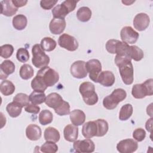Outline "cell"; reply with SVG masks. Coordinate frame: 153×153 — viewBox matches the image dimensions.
Masks as SVG:
<instances>
[{"mask_svg": "<svg viewBox=\"0 0 153 153\" xmlns=\"http://www.w3.org/2000/svg\"><path fill=\"white\" fill-rule=\"evenodd\" d=\"M137 148V142L132 139L122 140L117 145V149L121 153H132L135 152Z\"/></svg>", "mask_w": 153, "mask_h": 153, "instance_id": "13", "label": "cell"}, {"mask_svg": "<svg viewBox=\"0 0 153 153\" xmlns=\"http://www.w3.org/2000/svg\"><path fill=\"white\" fill-rule=\"evenodd\" d=\"M145 127L146 129L149 132H152V118L151 117L149 118L145 124Z\"/></svg>", "mask_w": 153, "mask_h": 153, "instance_id": "46", "label": "cell"}, {"mask_svg": "<svg viewBox=\"0 0 153 153\" xmlns=\"http://www.w3.org/2000/svg\"><path fill=\"white\" fill-rule=\"evenodd\" d=\"M82 134L86 139H90L94 136H97V126L96 121H90L83 124Z\"/></svg>", "mask_w": 153, "mask_h": 153, "instance_id": "16", "label": "cell"}, {"mask_svg": "<svg viewBox=\"0 0 153 153\" xmlns=\"http://www.w3.org/2000/svg\"><path fill=\"white\" fill-rule=\"evenodd\" d=\"M59 45L70 51H74L78 48V42L76 38L69 34L63 33L58 39Z\"/></svg>", "mask_w": 153, "mask_h": 153, "instance_id": "8", "label": "cell"}, {"mask_svg": "<svg viewBox=\"0 0 153 153\" xmlns=\"http://www.w3.org/2000/svg\"><path fill=\"white\" fill-rule=\"evenodd\" d=\"M126 91L123 88L115 89L112 93L106 96L103 100V105L107 109H115L118 103L126 99Z\"/></svg>", "mask_w": 153, "mask_h": 153, "instance_id": "3", "label": "cell"}, {"mask_svg": "<svg viewBox=\"0 0 153 153\" xmlns=\"http://www.w3.org/2000/svg\"><path fill=\"white\" fill-rule=\"evenodd\" d=\"M15 86L14 84L9 80H3L0 85V91L4 96H10L15 91Z\"/></svg>", "mask_w": 153, "mask_h": 153, "instance_id": "28", "label": "cell"}, {"mask_svg": "<svg viewBox=\"0 0 153 153\" xmlns=\"http://www.w3.org/2000/svg\"><path fill=\"white\" fill-rule=\"evenodd\" d=\"M36 75L41 78L47 87L54 85L59 79V75L57 72L47 66L39 70Z\"/></svg>", "mask_w": 153, "mask_h": 153, "instance_id": "7", "label": "cell"}, {"mask_svg": "<svg viewBox=\"0 0 153 153\" xmlns=\"http://www.w3.org/2000/svg\"><path fill=\"white\" fill-rule=\"evenodd\" d=\"M70 120L72 124L79 126L84 124L85 120V113L79 109H74L70 112Z\"/></svg>", "mask_w": 153, "mask_h": 153, "instance_id": "23", "label": "cell"}, {"mask_svg": "<svg viewBox=\"0 0 153 153\" xmlns=\"http://www.w3.org/2000/svg\"><path fill=\"white\" fill-rule=\"evenodd\" d=\"M30 102L34 105H39L45 102L46 99L45 94L42 91H33L29 95Z\"/></svg>", "mask_w": 153, "mask_h": 153, "instance_id": "31", "label": "cell"}, {"mask_svg": "<svg viewBox=\"0 0 153 153\" xmlns=\"http://www.w3.org/2000/svg\"><path fill=\"white\" fill-rule=\"evenodd\" d=\"M57 2V0H42L40 1V5L43 9L48 10L52 8L54 6V5L56 4Z\"/></svg>", "mask_w": 153, "mask_h": 153, "instance_id": "43", "label": "cell"}, {"mask_svg": "<svg viewBox=\"0 0 153 153\" xmlns=\"http://www.w3.org/2000/svg\"><path fill=\"white\" fill-rule=\"evenodd\" d=\"M41 151L44 153H55L58 150V146L55 142L46 141L40 148Z\"/></svg>", "mask_w": 153, "mask_h": 153, "instance_id": "37", "label": "cell"}, {"mask_svg": "<svg viewBox=\"0 0 153 153\" xmlns=\"http://www.w3.org/2000/svg\"><path fill=\"white\" fill-rule=\"evenodd\" d=\"M14 51V47L11 44H4L1 47V56L2 58L10 57Z\"/></svg>", "mask_w": 153, "mask_h": 153, "instance_id": "41", "label": "cell"}, {"mask_svg": "<svg viewBox=\"0 0 153 153\" xmlns=\"http://www.w3.org/2000/svg\"><path fill=\"white\" fill-rule=\"evenodd\" d=\"M25 110L27 112L37 114L40 111V107L37 106L36 105L29 103L25 107Z\"/></svg>", "mask_w": 153, "mask_h": 153, "instance_id": "44", "label": "cell"}, {"mask_svg": "<svg viewBox=\"0 0 153 153\" xmlns=\"http://www.w3.org/2000/svg\"><path fill=\"white\" fill-rule=\"evenodd\" d=\"M55 112L60 115L63 116L70 114V105L68 102L63 100V103L59 106L57 108L54 109Z\"/></svg>", "mask_w": 153, "mask_h": 153, "instance_id": "39", "label": "cell"}, {"mask_svg": "<svg viewBox=\"0 0 153 153\" xmlns=\"http://www.w3.org/2000/svg\"><path fill=\"white\" fill-rule=\"evenodd\" d=\"M71 75L75 78H84L87 75L85 62L82 60H77L74 62L70 68Z\"/></svg>", "mask_w": 153, "mask_h": 153, "instance_id": "12", "label": "cell"}, {"mask_svg": "<svg viewBox=\"0 0 153 153\" xmlns=\"http://www.w3.org/2000/svg\"><path fill=\"white\" fill-rule=\"evenodd\" d=\"M150 19L148 14L143 13H138L135 16L133 19L134 27L139 30H145L149 26Z\"/></svg>", "mask_w": 153, "mask_h": 153, "instance_id": "14", "label": "cell"}, {"mask_svg": "<svg viewBox=\"0 0 153 153\" xmlns=\"http://www.w3.org/2000/svg\"><path fill=\"white\" fill-rule=\"evenodd\" d=\"M63 135L66 140L71 142L75 141L78 136V127L72 124L66 126L63 130Z\"/></svg>", "mask_w": 153, "mask_h": 153, "instance_id": "20", "label": "cell"}, {"mask_svg": "<svg viewBox=\"0 0 153 153\" xmlns=\"http://www.w3.org/2000/svg\"><path fill=\"white\" fill-rule=\"evenodd\" d=\"M39 122L43 126L50 124L53 120V115L51 111L47 109L42 110L39 115Z\"/></svg>", "mask_w": 153, "mask_h": 153, "instance_id": "34", "label": "cell"}, {"mask_svg": "<svg viewBox=\"0 0 153 153\" xmlns=\"http://www.w3.org/2000/svg\"><path fill=\"white\" fill-rule=\"evenodd\" d=\"M115 76L114 74L109 71H102L97 79V82L105 87H111L115 82Z\"/></svg>", "mask_w": 153, "mask_h": 153, "instance_id": "18", "label": "cell"}, {"mask_svg": "<svg viewBox=\"0 0 153 153\" xmlns=\"http://www.w3.org/2000/svg\"><path fill=\"white\" fill-rule=\"evenodd\" d=\"M146 137V132L142 128H137L133 132V137L137 142H142Z\"/></svg>", "mask_w": 153, "mask_h": 153, "instance_id": "42", "label": "cell"}, {"mask_svg": "<svg viewBox=\"0 0 153 153\" xmlns=\"http://www.w3.org/2000/svg\"><path fill=\"white\" fill-rule=\"evenodd\" d=\"M27 18L23 14H18L15 16L12 20L13 27L14 29L18 30H22L24 29L27 26Z\"/></svg>", "mask_w": 153, "mask_h": 153, "instance_id": "25", "label": "cell"}, {"mask_svg": "<svg viewBox=\"0 0 153 153\" xmlns=\"http://www.w3.org/2000/svg\"><path fill=\"white\" fill-rule=\"evenodd\" d=\"M32 53L33 56L32 62L36 68L41 69L49 64L50 57L44 53L41 45L35 44L32 47Z\"/></svg>", "mask_w": 153, "mask_h": 153, "instance_id": "4", "label": "cell"}, {"mask_svg": "<svg viewBox=\"0 0 153 153\" xmlns=\"http://www.w3.org/2000/svg\"><path fill=\"white\" fill-rule=\"evenodd\" d=\"M33 74L34 70L30 65L28 64H24L20 67L19 75L23 79H29L33 76Z\"/></svg>", "mask_w": 153, "mask_h": 153, "instance_id": "32", "label": "cell"}, {"mask_svg": "<svg viewBox=\"0 0 153 153\" xmlns=\"http://www.w3.org/2000/svg\"><path fill=\"white\" fill-rule=\"evenodd\" d=\"M131 59L127 56L116 55L115 63L118 66L120 74L123 82L126 85H130L134 79V71Z\"/></svg>", "mask_w": 153, "mask_h": 153, "instance_id": "1", "label": "cell"}, {"mask_svg": "<svg viewBox=\"0 0 153 153\" xmlns=\"http://www.w3.org/2000/svg\"><path fill=\"white\" fill-rule=\"evenodd\" d=\"M41 129L40 127L36 124H30L26 128V136L30 140L35 141L41 137Z\"/></svg>", "mask_w": 153, "mask_h": 153, "instance_id": "19", "label": "cell"}, {"mask_svg": "<svg viewBox=\"0 0 153 153\" xmlns=\"http://www.w3.org/2000/svg\"><path fill=\"white\" fill-rule=\"evenodd\" d=\"M73 147L76 152H93L95 149L94 142L90 139L74 141Z\"/></svg>", "mask_w": 153, "mask_h": 153, "instance_id": "10", "label": "cell"}, {"mask_svg": "<svg viewBox=\"0 0 153 153\" xmlns=\"http://www.w3.org/2000/svg\"><path fill=\"white\" fill-rule=\"evenodd\" d=\"M128 55L131 59H133L135 61H140L144 56L142 50L136 45L129 46Z\"/></svg>", "mask_w": 153, "mask_h": 153, "instance_id": "29", "label": "cell"}, {"mask_svg": "<svg viewBox=\"0 0 153 153\" xmlns=\"http://www.w3.org/2000/svg\"><path fill=\"white\" fill-rule=\"evenodd\" d=\"M78 2L74 0H66L55 6L51 11L54 18L65 19L69 13L75 10Z\"/></svg>", "mask_w": 153, "mask_h": 153, "instance_id": "5", "label": "cell"}, {"mask_svg": "<svg viewBox=\"0 0 153 153\" xmlns=\"http://www.w3.org/2000/svg\"><path fill=\"white\" fill-rule=\"evenodd\" d=\"M40 45L43 50L51 51L56 47L57 43L54 39L50 37H45L41 40Z\"/></svg>", "mask_w": 153, "mask_h": 153, "instance_id": "33", "label": "cell"}, {"mask_svg": "<svg viewBox=\"0 0 153 153\" xmlns=\"http://www.w3.org/2000/svg\"><path fill=\"white\" fill-rule=\"evenodd\" d=\"M95 121L97 126V137L103 136L108 131L109 126L108 122L103 119H97Z\"/></svg>", "mask_w": 153, "mask_h": 153, "instance_id": "35", "label": "cell"}, {"mask_svg": "<svg viewBox=\"0 0 153 153\" xmlns=\"http://www.w3.org/2000/svg\"><path fill=\"white\" fill-rule=\"evenodd\" d=\"M16 57L17 59L22 63L26 62L29 59V51L25 48H20L17 51Z\"/></svg>", "mask_w": 153, "mask_h": 153, "instance_id": "40", "label": "cell"}, {"mask_svg": "<svg viewBox=\"0 0 153 153\" xmlns=\"http://www.w3.org/2000/svg\"><path fill=\"white\" fill-rule=\"evenodd\" d=\"M120 36L123 42L133 44L137 41L139 35L131 26H124L121 30Z\"/></svg>", "mask_w": 153, "mask_h": 153, "instance_id": "11", "label": "cell"}, {"mask_svg": "<svg viewBox=\"0 0 153 153\" xmlns=\"http://www.w3.org/2000/svg\"><path fill=\"white\" fill-rule=\"evenodd\" d=\"M91 11L87 7H80L76 12L77 19L82 22H87L90 20L91 17Z\"/></svg>", "mask_w": 153, "mask_h": 153, "instance_id": "27", "label": "cell"}, {"mask_svg": "<svg viewBox=\"0 0 153 153\" xmlns=\"http://www.w3.org/2000/svg\"><path fill=\"white\" fill-rule=\"evenodd\" d=\"M79 91L84 102L88 105H94L98 102L94 85L90 82H84L79 85Z\"/></svg>", "mask_w": 153, "mask_h": 153, "instance_id": "2", "label": "cell"}, {"mask_svg": "<svg viewBox=\"0 0 153 153\" xmlns=\"http://www.w3.org/2000/svg\"><path fill=\"white\" fill-rule=\"evenodd\" d=\"M122 2L123 3V4H124L125 5H130V4H131L133 2H134V1H131V2H130V1H122Z\"/></svg>", "mask_w": 153, "mask_h": 153, "instance_id": "47", "label": "cell"}, {"mask_svg": "<svg viewBox=\"0 0 153 153\" xmlns=\"http://www.w3.org/2000/svg\"><path fill=\"white\" fill-rule=\"evenodd\" d=\"M44 139L46 141L57 142L60 139V133L54 127H48L45 128L44 133Z\"/></svg>", "mask_w": 153, "mask_h": 153, "instance_id": "24", "label": "cell"}, {"mask_svg": "<svg viewBox=\"0 0 153 153\" xmlns=\"http://www.w3.org/2000/svg\"><path fill=\"white\" fill-rule=\"evenodd\" d=\"M152 78L146 80L142 84H134L131 90V94L136 99H143L147 96L153 94Z\"/></svg>", "mask_w": 153, "mask_h": 153, "instance_id": "6", "label": "cell"}, {"mask_svg": "<svg viewBox=\"0 0 153 153\" xmlns=\"http://www.w3.org/2000/svg\"><path fill=\"white\" fill-rule=\"evenodd\" d=\"M13 101L21 105L22 107H24L29 104L30 100L29 97L26 94L20 93L14 97Z\"/></svg>", "mask_w": 153, "mask_h": 153, "instance_id": "38", "label": "cell"}, {"mask_svg": "<svg viewBox=\"0 0 153 153\" xmlns=\"http://www.w3.org/2000/svg\"><path fill=\"white\" fill-rule=\"evenodd\" d=\"M14 63L10 60L2 62L0 65V78L1 79H6L8 76L13 74L15 71Z\"/></svg>", "mask_w": 153, "mask_h": 153, "instance_id": "17", "label": "cell"}, {"mask_svg": "<svg viewBox=\"0 0 153 153\" xmlns=\"http://www.w3.org/2000/svg\"><path fill=\"white\" fill-rule=\"evenodd\" d=\"M31 87L34 91L44 92V91L47 89V86L44 83L39 76L36 75V76L31 81Z\"/></svg>", "mask_w": 153, "mask_h": 153, "instance_id": "36", "label": "cell"}, {"mask_svg": "<svg viewBox=\"0 0 153 153\" xmlns=\"http://www.w3.org/2000/svg\"><path fill=\"white\" fill-rule=\"evenodd\" d=\"M133 106L130 103H127L123 105L120 111L119 119L121 121H126L130 118L133 114Z\"/></svg>", "mask_w": 153, "mask_h": 153, "instance_id": "30", "label": "cell"}, {"mask_svg": "<svg viewBox=\"0 0 153 153\" xmlns=\"http://www.w3.org/2000/svg\"><path fill=\"white\" fill-rule=\"evenodd\" d=\"M12 2L14 6L17 7V8L19 7H22L23 6H25L26 3L27 2V1H23V0H12Z\"/></svg>", "mask_w": 153, "mask_h": 153, "instance_id": "45", "label": "cell"}, {"mask_svg": "<svg viewBox=\"0 0 153 153\" xmlns=\"http://www.w3.org/2000/svg\"><path fill=\"white\" fill-rule=\"evenodd\" d=\"M1 13L4 16L10 17L15 14L18 8L14 6L12 1L11 0H4L1 1Z\"/></svg>", "mask_w": 153, "mask_h": 153, "instance_id": "21", "label": "cell"}, {"mask_svg": "<svg viewBox=\"0 0 153 153\" xmlns=\"http://www.w3.org/2000/svg\"><path fill=\"white\" fill-rule=\"evenodd\" d=\"M66 21L65 19L53 18L49 25V29L54 35H59L62 33L66 27Z\"/></svg>", "mask_w": 153, "mask_h": 153, "instance_id": "15", "label": "cell"}, {"mask_svg": "<svg viewBox=\"0 0 153 153\" xmlns=\"http://www.w3.org/2000/svg\"><path fill=\"white\" fill-rule=\"evenodd\" d=\"M63 102L62 96L57 93H51L47 97L45 101V104L54 109L60 106Z\"/></svg>", "mask_w": 153, "mask_h": 153, "instance_id": "22", "label": "cell"}, {"mask_svg": "<svg viewBox=\"0 0 153 153\" xmlns=\"http://www.w3.org/2000/svg\"><path fill=\"white\" fill-rule=\"evenodd\" d=\"M87 72L89 74V78L94 82H97L98 76L102 72V65L97 59H91L85 63Z\"/></svg>", "mask_w": 153, "mask_h": 153, "instance_id": "9", "label": "cell"}, {"mask_svg": "<svg viewBox=\"0 0 153 153\" xmlns=\"http://www.w3.org/2000/svg\"><path fill=\"white\" fill-rule=\"evenodd\" d=\"M22 108L23 107L21 105L13 101L7 105L6 110L11 117L16 118L20 115Z\"/></svg>", "mask_w": 153, "mask_h": 153, "instance_id": "26", "label": "cell"}]
</instances>
